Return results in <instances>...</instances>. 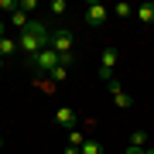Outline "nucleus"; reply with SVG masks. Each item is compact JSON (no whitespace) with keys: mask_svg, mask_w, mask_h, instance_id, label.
<instances>
[{"mask_svg":"<svg viewBox=\"0 0 154 154\" xmlns=\"http://www.w3.org/2000/svg\"><path fill=\"white\" fill-rule=\"evenodd\" d=\"M41 48H51V31L45 28L41 21H31L28 28H24L21 34H17V51H21V55L31 62V58L38 55Z\"/></svg>","mask_w":154,"mask_h":154,"instance_id":"obj_1","label":"nucleus"},{"mask_svg":"<svg viewBox=\"0 0 154 154\" xmlns=\"http://www.w3.org/2000/svg\"><path fill=\"white\" fill-rule=\"evenodd\" d=\"M51 48L58 51L62 65H72V31H65V28L51 31Z\"/></svg>","mask_w":154,"mask_h":154,"instance_id":"obj_2","label":"nucleus"},{"mask_svg":"<svg viewBox=\"0 0 154 154\" xmlns=\"http://www.w3.org/2000/svg\"><path fill=\"white\" fill-rule=\"evenodd\" d=\"M82 17H86V24L89 28H103L106 21H110V7H103V4H86V11H82Z\"/></svg>","mask_w":154,"mask_h":154,"instance_id":"obj_3","label":"nucleus"},{"mask_svg":"<svg viewBox=\"0 0 154 154\" xmlns=\"http://www.w3.org/2000/svg\"><path fill=\"white\" fill-rule=\"evenodd\" d=\"M31 65H34V69H41V72H51V69H58V65H62V58H58V51H55V48H41L38 55L31 58Z\"/></svg>","mask_w":154,"mask_h":154,"instance_id":"obj_4","label":"nucleus"},{"mask_svg":"<svg viewBox=\"0 0 154 154\" xmlns=\"http://www.w3.org/2000/svg\"><path fill=\"white\" fill-rule=\"evenodd\" d=\"M116 58H120V51H116L113 45H110V48L103 51V62H99V79H106V82H110V79H113V69H116Z\"/></svg>","mask_w":154,"mask_h":154,"instance_id":"obj_5","label":"nucleus"},{"mask_svg":"<svg viewBox=\"0 0 154 154\" xmlns=\"http://www.w3.org/2000/svg\"><path fill=\"white\" fill-rule=\"evenodd\" d=\"M110 93H113V103L120 106V110H130V106H134V99H130V93H127L123 86H116V82H110Z\"/></svg>","mask_w":154,"mask_h":154,"instance_id":"obj_6","label":"nucleus"},{"mask_svg":"<svg viewBox=\"0 0 154 154\" xmlns=\"http://www.w3.org/2000/svg\"><path fill=\"white\" fill-rule=\"evenodd\" d=\"M134 17H137V21L144 24V28H147V24H154V4L147 0V4H140V7H134Z\"/></svg>","mask_w":154,"mask_h":154,"instance_id":"obj_7","label":"nucleus"},{"mask_svg":"<svg viewBox=\"0 0 154 154\" xmlns=\"http://www.w3.org/2000/svg\"><path fill=\"white\" fill-rule=\"evenodd\" d=\"M55 120L65 127V130H75V113H72L69 106H58V110H55Z\"/></svg>","mask_w":154,"mask_h":154,"instance_id":"obj_8","label":"nucleus"},{"mask_svg":"<svg viewBox=\"0 0 154 154\" xmlns=\"http://www.w3.org/2000/svg\"><path fill=\"white\" fill-rule=\"evenodd\" d=\"M11 24H14V28H17V34H21V31H24V28H28V24H31V21H28V14H24V11H21V7H17V11L11 14Z\"/></svg>","mask_w":154,"mask_h":154,"instance_id":"obj_9","label":"nucleus"},{"mask_svg":"<svg viewBox=\"0 0 154 154\" xmlns=\"http://www.w3.org/2000/svg\"><path fill=\"white\" fill-rule=\"evenodd\" d=\"M14 51H17V41H14V38H0V58L14 55Z\"/></svg>","mask_w":154,"mask_h":154,"instance_id":"obj_10","label":"nucleus"},{"mask_svg":"<svg viewBox=\"0 0 154 154\" xmlns=\"http://www.w3.org/2000/svg\"><path fill=\"white\" fill-rule=\"evenodd\" d=\"M86 140H89V137H86L82 130H69V147H82Z\"/></svg>","mask_w":154,"mask_h":154,"instance_id":"obj_11","label":"nucleus"},{"mask_svg":"<svg viewBox=\"0 0 154 154\" xmlns=\"http://www.w3.org/2000/svg\"><path fill=\"white\" fill-rule=\"evenodd\" d=\"M79 151H82V154H103V144H99V140H86Z\"/></svg>","mask_w":154,"mask_h":154,"instance_id":"obj_12","label":"nucleus"},{"mask_svg":"<svg viewBox=\"0 0 154 154\" xmlns=\"http://www.w3.org/2000/svg\"><path fill=\"white\" fill-rule=\"evenodd\" d=\"M48 75H51V82H65V75H69V69H65V65H58V69H51Z\"/></svg>","mask_w":154,"mask_h":154,"instance_id":"obj_13","label":"nucleus"},{"mask_svg":"<svg viewBox=\"0 0 154 154\" xmlns=\"http://www.w3.org/2000/svg\"><path fill=\"white\" fill-rule=\"evenodd\" d=\"M130 144H134V147H144V144H147V134H144V130H134L130 134Z\"/></svg>","mask_w":154,"mask_h":154,"instance_id":"obj_14","label":"nucleus"},{"mask_svg":"<svg viewBox=\"0 0 154 154\" xmlns=\"http://www.w3.org/2000/svg\"><path fill=\"white\" fill-rule=\"evenodd\" d=\"M110 14H116V17H130V14H134V7H130V4H116Z\"/></svg>","mask_w":154,"mask_h":154,"instance_id":"obj_15","label":"nucleus"},{"mask_svg":"<svg viewBox=\"0 0 154 154\" xmlns=\"http://www.w3.org/2000/svg\"><path fill=\"white\" fill-rule=\"evenodd\" d=\"M48 11H51V14H65V11H69V4H65V0H51Z\"/></svg>","mask_w":154,"mask_h":154,"instance_id":"obj_16","label":"nucleus"},{"mask_svg":"<svg viewBox=\"0 0 154 154\" xmlns=\"http://www.w3.org/2000/svg\"><path fill=\"white\" fill-rule=\"evenodd\" d=\"M0 11H11V14H14V11H17V4H14V0H0Z\"/></svg>","mask_w":154,"mask_h":154,"instance_id":"obj_17","label":"nucleus"},{"mask_svg":"<svg viewBox=\"0 0 154 154\" xmlns=\"http://www.w3.org/2000/svg\"><path fill=\"white\" fill-rule=\"evenodd\" d=\"M17 7H21V11H34V7H38V0H21Z\"/></svg>","mask_w":154,"mask_h":154,"instance_id":"obj_18","label":"nucleus"},{"mask_svg":"<svg viewBox=\"0 0 154 154\" xmlns=\"http://www.w3.org/2000/svg\"><path fill=\"white\" fill-rule=\"evenodd\" d=\"M127 154H147V151H140V147H130V151H127Z\"/></svg>","mask_w":154,"mask_h":154,"instance_id":"obj_19","label":"nucleus"},{"mask_svg":"<svg viewBox=\"0 0 154 154\" xmlns=\"http://www.w3.org/2000/svg\"><path fill=\"white\" fill-rule=\"evenodd\" d=\"M65 154H82V151H79V147H65Z\"/></svg>","mask_w":154,"mask_h":154,"instance_id":"obj_20","label":"nucleus"},{"mask_svg":"<svg viewBox=\"0 0 154 154\" xmlns=\"http://www.w3.org/2000/svg\"><path fill=\"white\" fill-rule=\"evenodd\" d=\"M0 38H4V21H0Z\"/></svg>","mask_w":154,"mask_h":154,"instance_id":"obj_21","label":"nucleus"},{"mask_svg":"<svg viewBox=\"0 0 154 154\" xmlns=\"http://www.w3.org/2000/svg\"><path fill=\"white\" fill-rule=\"evenodd\" d=\"M0 147H4V137H0Z\"/></svg>","mask_w":154,"mask_h":154,"instance_id":"obj_22","label":"nucleus"},{"mask_svg":"<svg viewBox=\"0 0 154 154\" xmlns=\"http://www.w3.org/2000/svg\"><path fill=\"white\" fill-rule=\"evenodd\" d=\"M0 69H4V58H0Z\"/></svg>","mask_w":154,"mask_h":154,"instance_id":"obj_23","label":"nucleus"},{"mask_svg":"<svg viewBox=\"0 0 154 154\" xmlns=\"http://www.w3.org/2000/svg\"><path fill=\"white\" fill-rule=\"evenodd\" d=\"M147 154H154V151H147Z\"/></svg>","mask_w":154,"mask_h":154,"instance_id":"obj_24","label":"nucleus"}]
</instances>
